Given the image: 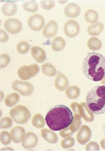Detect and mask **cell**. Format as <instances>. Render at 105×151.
<instances>
[{"label": "cell", "mask_w": 105, "mask_h": 151, "mask_svg": "<svg viewBox=\"0 0 105 151\" xmlns=\"http://www.w3.org/2000/svg\"><path fill=\"white\" fill-rule=\"evenodd\" d=\"M72 112L65 105H57L47 112L45 122L50 129L54 131H59L66 129L73 121Z\"/></svg>", "instance_id": "1"}, {"label": "cell", "mask_w": 105, "mask_h": 151, "mask_svg": "<svg viewBox=\"0 0 105 151\" xmlns=\"http://www.w3.org/2000/svg\"><path fill=\"white\" fill-rule=\"evenodd\" d=\"M82 70L89 80L101 81L105 78V57L97 52H89L83 60Z\"/></svg>", "instance_id": "2"}, {"label": "cell", "mask_w": 105, "mask_h": 151, "mask_svg": "<svg viewBox=\"0 0 105 151\" xmlns=\"http://www.w3.org/2000/svg\"><path fill=\"white\" fill-rule=\"evenodd\" d=\"M86 105L94 114L105 113V86H96L89 91L86 97Z\"/></svg>", "instance_id": "3"}, {"label": "cell", "mask_w": 105, "mask_h": 151, "mask_svg": "<svg viewBox=\"0 0 105 151\" xmlns=\"http://www.w3.org/2000/svg\"><path fill=\"white\" fill-rule=\"evenodd\" d=\"M9 115L12 120L19 124L26 123L31 116L30 112L26 107L17 105L10 110Z\"/></svg>", "instance_id": "4"}, {"label": "cell", "mask_w": 105, "mask_h": 151, "mask_svg": "<svg viewBox=\"0 0 105 151\" xmlns=\"http://www.w3.org/2000/svg\"><path fill=\"white\" fill-rule=\"evenodd\" d=\"M39 66L33 64L29 65H24L19 68L17 74L19 78L23 80H29L37 74L40 71Z\"/></svg>", "instance_id": "5"}, {"label": "cell", "mask_w": 105, "mask_h": 151, "mask_svg": "<svg viewBox=\"0 0 105 151\" xmlns=\"http://www.w3.org/2000/svg\"><path fill=\"white\" fill-rule=\"evenodd\" d=\"M12 88L17 91L21 95L29 96L32 94L34 91V87L32 84L27 82H24L16 80L12 84Z\"/></svg>", "instance_id": "6"}, {"label": "cell", "mask_w": 105, "mask_h": 151, "mask_svg": "<svg viewBox=\"0 0 105 151\" xmlns=\"http://www.w3.org/2000/svg\"><path fill=\"white\" fill-rule=\"evenodd\" d=\"M80 29L79 24L76 21L70 20L65 23L64 31L65 34L70 38H73L78 36Z\"/></svg>", "instance_id": "7"}, {"label": "cell", "mask_w": 105, "mask_h": 151, "mask_svg": "<svg viewBox=\"0 0 105 151\" xmlns=\"http://www.w3.org/2000/svg\"><path fill=\"white\" fill-rule=\"evenodd\" d=\"M4 25L6 31L10 34H17L22 30V23L21 21L16 18L8 19L5 21Z\"/></svg>", "instance_id": "8"}, {"label": "cell", "mask_w": 105, "mask_h": 151, "mask_svg": "<svg viewBox=\"0 0 105 151\" xmlns=\"http://www.w3.org/2000/svg\"><path fill=\"white\" fill-rule=\"evenodd\" d=\"M45 23V18L42 15L39 14L31 15L27 20L28 25L29 27L35 31L40 30L44 25Z\"/></svg>", "instance_id": "9"}, {"label": "cell", "mask_w": 105, "mask_h": 151, "mask_svg": "<svg viewBox=\"0 0 105 151\" xmlns=\"http://www.w3.org/2000/svg\"><path fill=\"white\" fill-rule=\"evenodd\" d=\"M38 139L37 136L32 132H28L24 135L22 140V145L25 149L34 148L37 145Z\"/></svg>", "instance_id": "10"}, {"label": "cell", "mask_w": 105, "mask_h": 151, "mask_svg": "<svg viewBox=\"0 0 105 151\" xmlns=\"http://www.w3.org/2000/svg\"><path fill=\"white\" fill-rule=\"evenodd\" d=\"M58 26L55 21L50 20L45 25L42 31L43 36L47 39H50L56 35Z\"/></svg>", "instance_id": "11"}, {"label": "cell", "mask_w": 105, "mask_h": 151, "mask_svg": "<svg viewBox=\"0 0 105 151\" xmlns=\"http://www.w3.org/2000/svg\"><path fill=\"white\" fill-rule=\"evenodd\" d=\"M64 12L66 16L69 18H76L80 15L81 9L79 6L76 3H70L64 8Z\"/></svg>", "instance_id": "12"}, {"label": "cell", "mask_w": 105, "mask_h": 151, "mask_svg": "<svg viewBox=\"0 0 105 151\" xmlns=\"http://www.w3.org/2000/svg\"><path fill=\"white\" fill-rule=\"evenodd\" d=\"M31 53L33 58L38 63H43L47 59L45 50L39 47H33L31 49Z\"/></svg>", "instance_id": "13"}, {"label": "cell", "mask_w": 105, "mask_h": 151, "mask_svg": "<svg viewBox=\"0 0 105 151\" xmlns=\"http://www.w3.org/2000/svg\"><path fill=\"white\" fill-rule=\"evenodd\" d=\"M1 9L3 13L6 16H12L17 13V6L14 1H7L3 4Z\"/></svg>", "instance_id": "14"}, {"label": "cell", "mask_w": 105, "mask_h": 151, "mask_svg": "<svg viewBox=\"0 0 105 151\" xmlns=\"http://www.w3.org/2000/svg\"><path fill=\"white\" fill-rule=\"evenodd\" d=\"M25 134V130L21 126H17L14 127L10 131L12 139L15 143H20L23 138Z\"/></svg>", "instance_id": "15"}, {"label": "cell", "mask_w": 105, "mask_h": 151, "mask_svg": "<svg viewBox=\"0 0 105 151\" xmlns=\"http://www.w3.org/2000/svg\"><path fill=\"white\" fill-rule=\"evenodd\" d=\"M55 85L58 90L63 91L69 85V81L65 75L59 72L55 78Z\"/></svg>", "instance_id": "16"}, {"label": "cell", "mask_w": 105, "mask_h": 151, "mask_svg": "<svg viewBox=\"0 0 105 151\" xmlns=\"http://www.w3.org/2000/svg\"><path fill=\"white\" fill-rule=\"evenodd\" d=\"M41 134L45 141L51 144H55L58 142V137L54 132L47 129H41Z\"/></svg>", "instance_id": "17"}, {"label": "cell", "mask_w": 105, "mask_h": 151, "mask_svg": "<svg viewBox=\"0 0 105 151\" xmlns=\"http://www.w3.org/2000/svg\"><path fill=\"white\" fill-rule=\"evenodd\" d=\"M104 24L100 22L91 24L87 28V32L92 36H97L100 35L104 29Z\"/></svg>", "instance_id": "18"}, {"label": "cell", "mask_w": 105, "mask_h": 151, "mask_svg": "<svg viewBox=\"0 0 105 151\" xmlns=\"http://www.w3.org/2000/svg\"><path fill=\"white\" fill-rule=\"evenodd\" d=\"M66 43L62 37H55L52 40V49L54 51L58 52L62 50L65 48Z\"/></svg>", "instance_id": "19"}, {"label": "cell", "mask_w": 105, "mask_h": 151, "mask_svg": "<svg viewBox=\"0 0 105 151\" xmlns=\"http://www.w3.org/2000/svg\"><path fill=\"white\" fill-rule=\"evenodd\" d=\"M20 99V96L17 93H11L6 96L4 103L7 106L12 107L18 103Z\"/></svg>", "instance_id": "20"}, {"label": "cell", "mask_w": 105, "mask_h": 151, "mask_svg": "<svg viewBox=\"0 0 105 151\" xmlns=\"http://www.w3.org/2000/svg\"><path fill=\"white\" fill-rule=\"evenodd\" d=\"M85 20L90 23H94L99 20V15L98 12L92 9L87 10L84 15Z\"/></svg>", "instance_id": "21"}, {"label": "cell", "mask_w": 105, "mask_h": 151, "mask_svg": "<svg viewBox=\"0 0 105 151\" xmlns=\"http://www.w3.org/2000/svg\"><path fill=\"white\" fill-rule=\"evenodd\" d=\"M42 72L48 76H53L57 73V70L55 66L49 63H45L41 66Z\"/></svg>", "instance_id": "22"}, {"label": "cell", "mask_w": 105, "mask_h": 151, "mask_svg": "<svg viewBox=\"0 0 105 151\" xmlns=\"http://www.w3.org/2000/svg\"><path fill=\"white\" fill-rule=\"evenodd\" d=\"M87 46L91 50L96 51L100 50L102 46V43L99 38L92 37L88 40Z\"/></svg>", "instance_id": "23"}, {"label": "cell", "mask_w": 105, "mask_h": 151, "mask_svg": "<svg viewBox=\"0 0 105 151\" xmlns=\"http://www.w3.org/2000/svg\"><path fill=\"white\" fill-rule=\"evenodd\" d=\"M31 122L33 126L37 128H42L45 126L44 118L39 114H36L34 116L31 120Z\"/></svg>", "instance_id": "24"}, {"label": "cell", "mask_w": 105, "mask_h": 151, "mask_svg": "<svg viewBox=\"0 0 105 151\" xmlns=\"http://www.w3.org/2000/svg\"><path fill=\"white\" fill-rule=\"evenodd\" d=\"M65 93L66 96L70 99H75L79 96L80 90L76 86H71L66 89Z\"/></svg>", "instance_id": "25"}, {"label": "cell", "mask_w": 105, "mask_h": 151, "mask_svg": "<svg viewBox=\"0 0 105 151\" xmlns=\"http://www.w3.org/2000/svg\"><path fill=\"white\" fill-rule=\"evenodd\" d=\"M85 126H82L77 135V139L78 143L84 145L87 141V127Z\"/></svg>", "instance_id": "26"}, {"label": "cell", "mask_w": 105, "mask_h": 151, "mask_svg": "<svg viewBox=\"0 0 105 151\" xmlns=\"http://www.w3.org/2000/svg\"><path fill=\"white\" fill-rule=\"evenodd\" d=\"M24 9L26 11L35 13L38 9L37 3L34 1H29L24 2L22 5Z\"/></svg>", "instance_id": "27"}, {"label": "cell", "mask_w": 105, "mask_h": 151, "mask_svg": "<svg viewBox=\"0 0 105 151\" xmlns=\"http://www.w3.org/2000/svg\"><path fill=\"white\" fill-rule=\"evenodd\" d=\"M30 49V45L25 41H21L17 44V50L19 53L26 54L29 52Z\"/></svg>", "instance_id": "28"}, {"label": "cell", "mask_w": 105, "mask_h": 151, "mask_svg": "<svg viewBox=\"0 0 105 151\" xmlns=\"http://www.w3.org/2000/svg\"><path fill=\"white\" fill-rule=\"evenodd\" d=\"M11 134L7 131H3L1 133V141L4 145H9L11 142Z\"/></svg>", "instance_id": "29"}, {"label": "cell", "mask_w": 105, "mask_h": 151, "mask_svg": "<svg viewBox=\"0 0 105 151\" xmlns=\"http://www.w3.org/2000/svg\"><path fill=\"white\" fill-rule=\"evenodd\" d=\"M40 4L43 9L49 10L51 9L55 6V2L52 0H44L40 1Z\"/></svg>", "instance_id": "30"}, {"label": "cell", "mask_w": 105, "mask_h": 151, "mask_svg": "<svg viewBox=\"0 0 105 151\" xmlns=\"http://www.w3.org/2000/svg\"><path fill=\"white\" fill-rule=\"evenodd\" d=\"M13 124L11 119L8 117H5L1 120V129H7L11 127Z\"/></svg>", "instance_id": "31"}, {"label": "cell", "mask_w": 105, "mask_h": 151, "mask_svg": "<svg viewBox=\"0 0 105 151\" xmlns=\"http://www.w3.org/2000/svg\"><path fill=\"white\" fill-rule=\"evenodd\" d=\"M74 144V139L72 138L68 137L64 139L61 142L63 148L66 149L72 147Z\"/></svg>", "instance_id": "32"}, {"label": "cell", "mask_w": 105, "mask_h": 151, "mask_svg": "<svg viewBox=\"0 0 105 151\" xmlns=\"http://www.w3.org/2000/svg\"><path fill=\"white\" fill-rule=\"evenodd\" d=\"M10 62L9 56L5 53L1 54V68H4L9 64Z\"/></svg>", "instance_id": "33"}, {"label": "cell", "mask_w": 105, "mask_h": 151, "mask_svg": "<svg viewBox=\"0 0 105 151\" xmlns=\"http://www.w3.org/2000/svg\"><path fill=\"white\" fill-rule=\"evenodd\" d=\"M1 42H6L9 39V36L4 30L1 29Z\"/></svg>", "instance_id": "34"}]
</instances>
